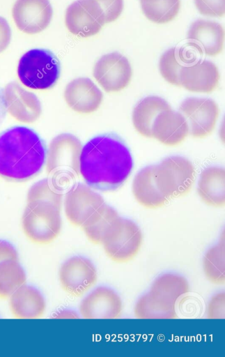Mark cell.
<instances>
[{
    "mask_svg": "<svg viewBox=\"0 0 225 357\" xmlns=\"http://www.w3.org/2000/svg\"><path fill=\"white\" fill-rule=\"evenodd\" d=\"M188 134L189 127L185 117L171 109L161 112L152 128V137L169 146L180 144Z\"/></svg>",
    "mask_w": 225,
    "mask_h": 357,
    "instance_id": "d6986e66",
    "label": "cell"
},
{
    "mask_svg": "<svg viewBox=\"0 0 225 357\" xmlns=\"http://www.w3.org/2000/svg\"><path fill=\"white\" fill-rule=\"evenodd\" d=\"M65 23L73 35L87 38L97 34L104 25L92 0H77L67 8Z\"/></svg>",
    "mask_w": 225,
    "mask_h": 357,
    "instance_id": "4fadbf2b",
    "label": "cell"
},
{
    "mask_svg": "<svg viewBox=\"0 0 225 357\" xmlns=\"http://www.w3.org/2000/svg\"><path fill=\"white\" fill-rule=\"evenodd\" d=\"M225 171L219 167L204 169L200 174L197 192L208 206L222 207L225 204Z\"/></svg>",
    "mask_w": 225,
    "mask_h": 357,
    "instance_id": "7402d4cb",
    "label": "cell"
},
{
    "mask_svg": "<svg viewBox=\"0 0 225 357\" xmlns=\"http://www.w3.org/2000/svg\"><path fill=\"white\" fill-rule=\"evenodd\" d=\"M9 306L16 318L36 319L43 315L45 301L37 289L24 284L10 296Z\"/></svg>",
    "mask_w": 225,
    "mask_h": 357,
    "instance_id": "ffe728a7",
    "label": "cell"
},
{
    "mask_svg": "<svg viewBox=\"0 0 225 357\" xmlns=\"http://www.w3.org/2000/svg\"><path fill=\"white\" fill-rule=\"evenodd\" d=\"M141 243L142 234L139 227L133 221L120 217L102 245L112 261L125 263L137 255Z\"/></svg>",
    "mask_w": 225,
    "mask_h": 357,
    "instance_id": "52a82bcc",
    "label": "cell"
},
{
    "mask_svg": "<svg viewBox=\"0 0 225 357\" xmlns=\"http://www.w3.org/2000/svg\"><path fill=\"white\" fill-rule=\"evenodd\" d=\"M203 267L206 278L215 284H223L225 279L224 242L214 245L205 253Z\"/></svg>",
    "mask_w": 225,
    "mask_h": 357,
    "instance_id": "f546056e",
    "label": "cell"
},
{
    "mask_svg": "<svg viewBox=\"0 0 225 357\" xmlns=\"http://www.w3.org/2000/svg\"><path fill=\"white\" fill-rule=\"evenodd\" d=\"M11 40V30L8 22L0 16V53L9 45Z\"/></svg>",
    "mask_w": 225,
    "mask_h": 357,
    "instance_id": "e575fe53",
    "label": "cell"
},
{
    "mask_svg": "<svg viewBox=\"0 0 225 357\" xmlns=\"http://www.w3.org/2000/svg\"><path fill=\"white\" fill-rule=\"evenodd\" d=\"M26 274L18 260L0 263V298L6 299L25 284Z\"/></svg>",
    "mask_w": 225,
    "mask_h": 357,
    "instance_id": "4316f807",
    "label": "cell"
},
{
    "mask_svg": "<svg viewBox=\"0 0 225 357\" xmlns=\"http://www.w3.org/2000/svg\"><path fill=\"white\" fill-rule=\"evenodd\" d=\"M194 176L193 164L182 156H170L155 165L156 183L168 199L188 194L192 188Z\"/></svg>",
    "mask_w": 225,
    "mask_h": 357,
    "instance_id": "8992f818",
    "label": "cell"
},
{
    "mask_svg": "<svg viewBox=\"0 0 225 357\" xmlns=\"http://www.w3.org/2000/svg\"><path fill=\"white\" fill-rule=\"evenodd\" d=\"M80 141L70 134L56 136L49 144L47 170L56 181L70 182L79 176Z\"/></svg>",
    "mask_w": 225,
    "mask_h": 357,
    "instance_id": "5b68a950",
    "label": "cell"
},
{
    "mask_svg": "<svg viewBox=\"0 0 225 357\" xmlns=\"http://www.w3.org/2000/svg\"><path fill=\"white\" fill-rule=\"evenodd\" d=\"M139 319L176 318V307L166 305L153 298L148 293L139 298L134 309Z\"/></svg>",
    "mask_w": 225,
    "mask_h": 357,
    "instance_id": "f1b7e54d",
    "label": "cell"
},
{
    "mask_svg": "<svg viewBox=\"0 0 225 357\" xmlns=\"http://www.w3.org/2000/svg\"><path fill=\"white\" fill-rule=\"evenodd\" d=\"M189 291V285L184 277L165 273L155 280L148 294L166 305L176 307L177 300Z\"/></svg>",
    "mask_w": 225,
    "mask_h": 357,
    "instance_id": "cb8c5ba5",
    "label": "cell"
},
{
    "mask_svg": "<svg viewBox=\"0 0 225 357\" xmlns=\"http://www.w3.org/2000/svg\"><path fill=\"white\" fill-rule=\"evenodd\" d=\"M224 294L222 293L214 296L210 302L208 307V317L217 318V308L219 313L224 318Z\"/></svg>",
    "mask_w": 225,
    "mask_h": 357,
    "instance_id": "836d02e7",
    "label": "cell"
},
{
    "mask_svg": "<svg viewBox=\"0 0 225 357\" xmlns=\"http://www.w3.org/2000/svg\"><path fill=\"white\" fill-rule=\"evenodd\" d=\"M219 77L218 68L214 63L197 60L182 68L180 84L192 92L211 93L217 87Z\"/></svg>",
    "mask_w": 225,
    "mask_h": 357,
    "instance_id": "ac0fdd59",
    "label": "cell"
},
{
    "mask_svg": "<svg viewBox=\"0 0 225 357\" xmlns=\"http://www.w3.org/2000/svg\"><path fill=\"white\" fill-rule=\"evenodd\" d=\"M93 77L108 93L118 92L128 86L132 71L128 59L118 52L103 55L95 63Z\"/></svg>",
    "mask_w": 225,
    "mask_h": 357,
    "instance_id": "9c48e42d",
    "label": "cell"
},
{
    "mask_svg": "<svg viewBox=\"0 0 225 357\" xmlns=\"http://www.w3.org/2000/svg\"><path fill=\"white\" fill-rule=\"evenodd\" d=\"M119 218L117 211L104 204L81 227L89 241L96 245H102Z\"/></svg>",
    "mask_w": 225,
    "mask_h": 357,
    "instance_id": "484cf974",
    "label": "cell"
},
{
    "mask_svg": "<svg viewBox=\"0 0 225 357\" xmlns=\"http://www.w3.org/2000/svg\"><path fill=\"white\" fill-rule=\"evenodd\" d=\"M6 260H18V254L11 243L0 240V263Z\"/></svg>",
    "mask_w": 225,
    "mask_h": 357,
    "instance_id": "d590c367",
    "label": "cell"
},
{
    "mask_svg": "<svg viewBox=\"0 0 225 357\" xmlns=\"http://www.w3.org/2000/svg\"><path fill=\"white\" fill-rule=\"evenodd\" d=\"M123 304L111 289L99 287L86 296L79 305V312L85 319H116L121 315Z\"/></svg>",
    "mask_w": 225,
    "mask_h": 357,
    "instance_id": "5bb4252c",
    "label": "cell"
},
{
    "mask_svg": "<svg viewBox=\"0 0 225 357\" xmlns=\"http://www.w3.org/2000/svg\"><path fill=\"white\" fill-rule=\"evenodd\" d=\"M171 106L162 98L147 96L141 100L132 112V123L136 130L142 136L152 137V128L156 117Z\"/></svg>",
    "mask_w": 225,
    "mask_h": 357,
    "instance_id": "603a6c76",
    "label": "cell"
},
{
    "mask_svg": "<svg viewBox=\"0 0 225 357\" xmlns=\"http://www.w3.org/2000/svg\"><path fill=\"white\" fill-rule=\"evenodd\" d=\"M141 9L145 16L157 24H165L178 15L180 0H141Z\"/></svg>",
    "mask_w": 225,
    "mask_h": 357,
    "instance_id": "83f0119b",
    "label": "cell"
},
{
    "mask_svg": "<svg viewBox=\"0 0 225 357\" xmlns=\"http://www.w3.org/2000/svg\"><path fill=\"white\" fill-rule=\"evenodd\" d=\"M7 114L6 102L4 90L0 86V126L3 122Z\"/></svg>",
    "mask_w": 225,
    "mask_h": 357,
    "instance_id": "8d00e7d4",
    "label": "cell"
},
{
    "mask_svg": "<svg viewBox=\"0 0 225 357\" xmlns=\"http://www.w3.org/2000/svg\"><path fill=\"white\" fill-rule=\"evenodd\" d=\"M104 204L102 197L89 186L77 183L66 193L65 215L72 225L81 227Z\"/></svg>",
    "mask_w": 225,
    "mask_h": 357,
    "instance_id": "7c38bea8",
    "label": "cell"
},
{
    "mask_svg": "<svg viewBox=\"0 0 225 357\" xmlns=\"http://www.w3.org/2000/svg\"><path fill=\"white\" fill-rule=\"evenodd\" d=\"M62 188L53 181L45 178L33 184L27 195V202L37 200L47 201L61 208Z\"/></svg>",
    "mask_w": 225,
    "mask_h": 357,
    "instance_id": "4dcf8cb0",
    "label": "cell"
},
{
    "mask_svg": "<svg viewBox=\"0 0 225 357\" xmlns=\"http://www.w3.org/2000/svg\"><path fill=\"white\" fill-rule=\"evenodd\" d=\"M197 61L196 53L187 47H172L160 57V72L166 81L180 86V73L183 68Z\"/></svg>",
    "mask_w": 225,
    "mask_h": 357,
    "instance_id": "d4e9b609",
    "label": "cell"
},
{
    "mask_svg": "<svg viewBox=\"0 0 225 357\" xmlns=\"http://www.w3.org/2000/svg\"><path fill=\"white\" fill-rule=\"evenodd\" d=\"M7 112L19 121L33 123L41 114L42 107L37 96L22 88L17 82L8 84L4 89Z\"/></svg>",
    "mask_w": 225,
    "mask_h": 357,
    "instance_id": "2e32d148",
    "label": "cell"
},
{
    "mask_svg": "<svg viewBox=\"0 0 225 357\" xmlns=\"http://www.w3.org/2000/svg\"><path fill=\"white\" fill-rule=\"evenodd\" d=\"M199 13L205 16L222 17L225 13V0H194Z\"/></svg>",
    "mask_w": 225,
    "mask_h": 357,
    "instance_id": "d6a6232c",
    "label": "cell"
},
{
    "mask_svg": "<svg viewBox=\"0 0 225 357\" xmlns=\"http://www.w3.org/2000/svg\"><path fill=\"white\" fill-rule=\"evenodd\" d=\"M132 192L136 200L147 208L163 206L169 199L159 189L155 177V165L143 168L134 177Z\"/></svg>",
    "mask_w": 225,
    "mask_h": 357,
    "instance_id": "44dd1931",
    "label": "cell"
},
{
    "mask_svg": "<svg viewBox=\"0 0 225 357\" xmlns=\"http://www.w3.org/2000/svg\"><path fill=\"white\" fill-rule=\"evenodd\" d=\"M104 24L116 20L123 9V0H92Z\"/></svg>",
    "mask_w": 225,
    "mask_h": 357,
    "instance_id": "1f68e13d",
    "label": "cell"
},
{
    "mask_svg": "<svg viewBox=\"0 0 225 357\" xmlns=\"http://www.w3.org/2000/svg\"><path fill=\"white\" fill-rule=\"evenodd\" d=\"M53 9L49 0H16L12 9L13 19L21 31L36 34L49 24Z\"/></svg>",
    "mask_w": 225,
    "mask_h": 357,
    "instance_id": "8fae6325",
    "label": "cell"
},
{
    "mask_svg": "<svg viewBox=\"0 0 225 357\" xmlns=\"http://www.w3.org/2000/svg\"><path fill=\"white\" fill-rule=\"evenodd\" d=\"M47 146L31 128L15 126L0 132V176L16 182L27 181L42 170Z\"/></svg>",
    "mask_w": 225,
    "mask_h": 357,
    "instance_id": "7a4b0ae2",
    "label": "cell"
},
{
    "mask_svg": "<svg viewBox=\"0 0 225 357\" xmlns=\"http://www.w3.org/2000/svg\"><path fill=\"white\" fill-rule=\"evenodd\" d=\"M60 208L47 201L27 202L22 218L25 236L36 244H48L53 241L61 229Z\"/></svg>",
    "mask_w": 225,
    "mask_h": 357,
    "instance_id": "3957f363",
    "label": "cell"
},
{
    "mask_svg": "<svg viewBox=\"0 0 225 357\" xmlns=\"http://www.w3.org/2000/svg\"><path fill=\"white\" fill-rule=\"evenodd\" d=\"M179 110L189 127V133L196 138H203L212 133L219 115L217 104L205 98H187Z\"/></svg>",
    "mask_w": 225,
    "mask_h": 357,
    "instance_id": "ba28073f",
    "label": "cell"
},
{
    "mask_svg": "<svg viewBox=\"0 0 225 357\" xmlns=\"http://www.w3.org/2000/svg\"><path fill=\"white\" fill-rule=\"evenodd\" d=\"M62 289L73 296H81L97 281L95 266L88 259L75 256L65 261L59 270Z\"/></svg>",
    "mask_w": 225,
    "mask_h": 357,
    "instance_id": "30bf717a",
    "label": "cell"
},
{
    "mask_svg": "<svg viewBox=\"0 0 225 357\" xmlns=\"http://www.w3.org/2000/svg\"><path fill=\"white\" fill-rule=\"evenodd\" d=\"M187 38L188 45L200 54L214 56L223 49L224 30L217 22L197 20L191 24Z\"/></svg>",
    "mask_w": 225,
    "mask_h": 357,
    "instance_id": "9a60e30c",
    "label": "cell"
},
{
    "mask_svg": "<svg viewBox=\"0 0 225 357\" xmlns=\"http://www.w3.org/2000/svg\"><path fill=\"white\" fill-rule=\"evenodd\" d=\"M132 168L130 150L115 135H98L82 148L79 173L90 188L103 192L116 190L127 180Z\"/></svg>",
    "mask_w": 225,
    "mask_h": 357,
    "instance_id": "6da1fadb",
    "label": "cell"
},
{
    "mask_svg": "<svg viewBox=\"0 0 225 357\" xmlns=\"http://www.w3.org/2000/svg\"><path fill=\"white\" fill-rule=\"evenodd\" d=\"M17 75L22 84L29 89H49L59 78L60 63L50 51L33 49L20 58Z\"/></svg>",
    "mask_w": 225,
    "mask_h": 357,
    "instance_id": "277c9868",
    "label": "cell"
},
{
    "mask_svg": "<svg viewBox=\"0 0 225 357\" xmlns=\"http://www.w3.org/2000/svg\"><path fill=\"white\" fill-rule=\"evenodd\" d=\"M64 98L68 105L76 112L90 114L99 108L103 95L91 79L79 77L67 84Z\"/></svg>",
    "mask_w": 225,
    "mask_h": 357,
    "instance_id": "e0dca14e",
    "label": "cell"
}]
</instances>
